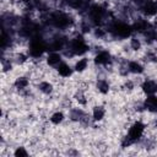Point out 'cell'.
Wrapping results in <instances>:
<instances>
[{
	"label": "cell",
	"instance_id": "6da1fadb",
	"mask_svg": "<svg viewBox=\"0 0 157 157\" xmlns=\"http://www.w3.org/2000/svg\"><path fill=\"white\" fill-rule=\"evenodd\" d=\"M56 70H58L59 75H60L61 77H64V78L71 77V75L75 72V71H74V67H72L69 63H66L65 60H63V61L56 66Z\"/></svg>",
	"mask_w": 157,
	"mask_h": 157
}]
</instances>
